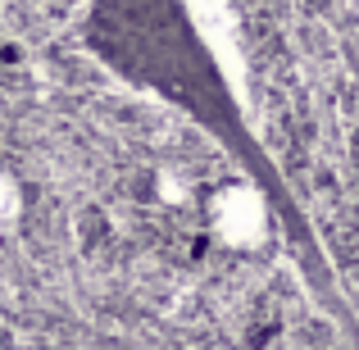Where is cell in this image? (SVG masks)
Here are the masks:
<instances>
[{"label":"cell","mask_w":359,"mask_h":350,"mask_svg":"<svg viewBox=\"0 0 359 350\" xmlns=\"http://www.w3.org/2000/svg\"><path fill=\"white\" fill-rule=\"evenodd\" d=\"M205 223L219 245L250 255L269 241L273 223H278V201L259 182H223L205 201Z\"/></svg>","instance_id":"2"},{"label":"cell","mask_w":359,"mask_h":350,"mask_svg":"<svg viewBox=\"0 0 359 350\" xmlns=\"http://www.w3.org/2000/svg\"><path fill=\"white\" fill-rule=\"evenodd\" d=\"M87 41L114 73L132 78L141 91H159L173 105L191 109L232 155L255 173V182L282 201V182L269 177L264 146L245 132L241 109L232 100L214 51L205 46L201 27L187 18L182 0H96L87 23Z\"/></svg>","instance_id":"1"},{"label":"cell","mask_w":359,"mask_h":350,"mask_svg":"<svg viewBox=\"0 0 359 350\" xmlns=\"http://www.w3.org/2000/svg\"><path fill=\"white\" fill-rule=\"evenodd\" d=\"M23 223V187L9 168H0V241Z\"/></svg>","instance_id":"3"}]
</instances>
